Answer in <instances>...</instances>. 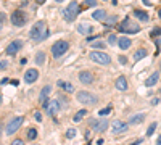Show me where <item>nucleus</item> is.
I'll use <instances>...</instances> for the list:
<instances>
[{"label": "nucleus", "mask_w": 161, "mask_h": 145, "mask_svg": "<svg viewBox=\"0 0 161 145\" xmlns=\"http://www.w3.org/2000/svg\"><path fill=\"white\" fill-rule=\"evenodd\" d=\"M103 2H105V0H103Z\"/></svg>", "instance_id": "603ef678"}, {"label": "nucleus", "mask_w": 161, "mask_h": 145, "mask_svg": "<svg viewBox=\"0 0 161 145\" xmlns=\"http://www.w3.org/2000/svg\"><path fill=\"white\" fill-rule=\"evenodd\" d=\"M21 47H23V42L21 40H13L10 45L6 47V55H16L21 50Z\"/></svg>", "instance_id": "f8f14e48"}, {"label": "nucleus", "mask_w": 161, "mask_h": 145, "mask_svg": "<svg viewBox=\"0 0 161 145\" xmlns=\"http://www.w3.org/2000/svg\"><path fill=\"white\" fill-rule=\"evenodd\" d=\"M79 3L78 2H71L65 10H63V16H65L66 21H74L76 18H78V14H79Z\"/></svg>", "instance_id": "f03ea898"}, {"label": "nucleus", "mask_w": 161, "mask_h": 145, "mask_svg": "<svg viewBox=\"0 0 161 145\" xmlns=\"http://www.w3.org/2000/svg\"><path fill=\"white\" fill-rule=\"evenodd\" d=\"M34 118H36V121H39V122H40V121H42V114H40V113L37 111L36 114H34Z\"/></svg>", "instance_id": "c9c22d12"}, {"label": "nucleus", "mask_w": 161, "mask_h": 145, "mask_svg": "<svg viewBox=\"0 0 161 145\" xmlns=\"http://www.w3.org/2000/svg\"><path fill=\"white\" fill-rule=\"evenodd\" d=\"M159 92H161V89H159Z\"/></svg>", "instance_id": "3c124183"}, {"label": "nucleus", "mask_w": 161, "mask_h": 145, "mask_svg": "<svg viewBox=\"0 0 161 145\" xmlns=\"http://www.w3.org/2000/svg\"><path fill=\"white\" fill-rule=\"evenodd\" d=\"M90 45H92L94 48H103V50H105L107 44H105L103 40H94V42H90Z\"/></svg>", "instance_id": "393cba45"}, {"label": "nucleus", "mask_w": 161, "mask_h": 145, "mask_svg": "<svg viewBox=\"0 0 161 145\" xmlns=\"http://www.w3.org/2000/svg\"><path fill=\"white\" fill-rule=\"evenodd\" d=\"M50 92H52V87H50V85H45L44 89L40 90V93H39V102H40V103H45V102H47V97L50 95Z\"/></svg>", "instance_id": "dca6fc26"}, {"label": "nucleus", "mask_w": 161, "mask_h": 145, "mask_svg": "<svg viewBox=\"0 0 161 145\" xmlns=\"http://www.w3.org/2000/svg\"><path fill=\"white\" fill-rule=\"evenodd\" d=\"M145 119V114L139 113V114H134L132 118H129V124H139V122H142Z\"/></svg>", "instance_id": "aec40b11"}, {"label": "nucleus", "mask_w": 161, "mask_h": 145, "mask_svg": "<svg viewBox=\"0 0 161 145\" xmlns=\"http://www.w3.org/2000/svg\"><path fill=\"white\" fill-rule=\"evenodd\" d=\"M159 34H161V29L156 27V29H153V31H151V37H155V35H159Z\"/></svg>", "instance_id": "2f4dec72"}, {"label": "nucleus", "mask_w": 161, "mask_h": 145, "mask_svg": "<svg viewBox=\"0 0 161 145\" xmlns=\"http://www.w3.org/2000/svg\"><path fill=\"white\" fill-rule=\"evenodd\" d=\"M95 3H97L95 0H86V5H87V6H94Z\"/></svg>", "instance_id": "f704fd0d"}, {"label": "nucleus", "mask_w": 161, "mask_h": 145, "mask_svg": "<svg viewBox=\"0 0 161 145\" xmlns=\"http://www.w3.org/2000/svg\"><path fill=\"white\" fill-rule=\"evenodd\" d=\"M147 56V50L145 48H140V50H137V52L134 53V60L139 61V60H142V58Z\"/></svg>", "instance_id": "5701e85b"}, {"label": "nucleus", "mask_w": 161, "mask_h": 145, "mask_svg": "<svg viewBox=\"0 0 161 145\" xmlns=\"http://www.w3.org/2000/svg\"><path fill=\"white\" fill-rule=\"evenodd\" d=\"M36 61H37L39 64L44 63V61H45V53H44V52H39V53L36 55Z\"/></svg>", "instance_id": "cd10ccee"}, {"label": "nucleus", "mask_w": 161, "mask_h": 145, "mask_svg": "<svg viewBox=\"0 0 161 145\" xmlns=\"http://www.w3.org/2000/svg\"><path fill=\"white\" fill-rule=\"evenodd\" d=\"M111 126H113V134H121V132H126V130H127L129 122H123L119 119H115Z\"/></svg>", "instance_id": "9b49d317"}, {"label": "nucleus", "mask_w": 161, "mask_h": 145, "mask_svg": "<svg viewBox=\"0 0 161 145\" xmlns=\"http://www.w3.org/2000/svg\"><path fill=\"white\" fill-rule=\"evenodd\" d=\"M134 14L142 21H148V14H147L145 11H142V10H134Z\"/></svg>", "instance_id": "b1692460"}, {"label": "nucleus", "mask_w": 161, "mask_h": 145, "mask_svg": "<svg viewBox=\"0 0 161 145\" xmlns=\"http://www.w3.org/2000/svg\"><path fill=\"white\" fill-rule=\"evenodd\" d=\"M44 108H45V111L50 114V116H55V114L60 113L61 103H60L58 100H47L45 103H44Z\"/></svg>", "instance_id": "423d86ee"}, {"label": "nucleus", "mask_w": 161, "mask_h": 145, "mask_svg": "<svg viewBox=\"0 0 161 145\" xmlns=\"http://www.w3.org/2000/svg\"><path fill=\"white\" fill-rule=\"evenodd\" d=\"M158 102H159L158 98H153V100H151V105H158Z\"/></svg>", "instance_id": "ea45409f"}, {"label": "nucleus", "mask_w": 161, "mask_h": 145, "mask_svg": "<svg viewBox=\"0 0 161 145\" xmlns=\"http://www.w3.org/2000/svg\"><path fill=\"white\" fill-rule=\"evenodd\" d=\"M108 113H111V106H107V108H103V110H100V111H99L100 118H103V116H107Z\"/></svg>", "instance_id": "c756f323"}, {"label": "nucleus", "mask_w": 161, "mask_h": 145, "mask_svg": "<svg viewBox=\"0 0 161 145\" xmlns=\"http://www.w3.org/2000/svg\"><path fill=\"white\" fill-rule=\"evenodd\" d=\"M159 16H161V10H159Z\"/></svg>", "instance_id": "09e8293b"}, {"label": "nucleus", "mask_w": 161, "mask_h": 145, "mask_svg": "<svg viewBox=\"0 0 161 145\" xmlns=\"http://www.w3.org/2000/svg\"><path fill=\"white\" fill-rule=\"evenodd\" d=\"M143 3H145V5H151V3L148 2V0H143Z\"/></svg>", "instance_id": "37998d69"}, {"label": "nucleus", "mask_w": 161, "mask_h": 145, "mask_svg": "<svg viewBox=\"0 0 161 145\" xmlns=\"http://www.w3.org/2000/svg\"><path fill=\"white\" fill-rule=\"evenodd\" d=\"M156 145H161V134H159V137H158V140H156Z\"/></svg>", "instance_id": "a19ab883"}, {"label": "nucleus", "mask_w": 161, "mask_h": 145, "mask_svg": "<svg viewBox=\"0 0 161 145\" xmlns=\"http://www.w3.org/2000/svg\"><path fill=\"white\" fill-rule=\"evenodd\" d=\"M76 135V129H68V132H66V137L68 139H71V137Z\"/></svg>", "instance_id": "7c9ffc66"}, {"label": "nucleus", "mask_w": 161, "mask_h": 145, "mask_svg": "<svg viewBox=\"0 0 161 145\" xmlns=\"http://www.w3.org/2000/svg\"><path fill=\"white\" fill-rule=\"evenodd\" d=\"M45 2V0H37V3H44Z\"/></svg>", "instance_id": "c03bdc74"}, {"label": "nucleus", "mask_w": 161, "mask_h": 145, "mask_svg": "<svg viewBox=\"0 0 161 145\" xmlns=\"http://www.w3.org/2000/svg\"><path fill=\"white\" fill-rule=\"evenodd\" d=\"M158 81H159V72H153V74H150L148 77L145 79V85L151 87V85H155Z\"/></svg>", "instance_id": "f3484780"}, {"label": "nucleus", "mask_w": 161, "mask_h": 145, "mask_svg": "<svg viewBox=\"0 0 161 145\" xmlns=\"http://www.w3.org/2000/svg\"><path fill=\"white\" fill-rule=\"evenodd\" d=\"M11 24L16 26V27H21V26L26 24V16L21 10H16V11L11 13Z\"/></svg>", "instance_id": "1a4fd4ad"}, {"label": "nucleus", "mask_w": 161, "mask_h": 145, "mask_svg": "<svg viewBox=\"0 0 161 145\" xmlns=\"http://www.w3.org/2000/svg\"><path fill=\"white\" fill-rule=\"evenodd\" d=\"M13 145H24V142L21 139H16V140H13Z\"/></svg>", "instance_id": "e433bc0d"}, {"label": "nucleus", "mask_w": 161, "mask_h": 145, "mask_svg": "<svg viewBox=\"0 0 161 145\" xmlns=\"http://www.w3.org/2000/svg\"><path fill=\"white\" fill-rule=\"evenodd\" d=\"M115 21H116V16H111V18H108V19H107V24H108V26H111V24L115 23Z\"/></svg>", "instance_id": "473e14b6"}, {"label": "nucleus", "mask_w": 161, "mask_h": 145, "mask_svg": "<svg viewBox=\"0 0 161 145\" xmlns=\"http://www.w3.org/2000/svg\"><path fill=\"white\" fill-rule=\"evenodd\" d=\"M119 61H121L123 64H126V63H127V58H126V56H123V55H121V56H119Z\"/></svg>", "instance_id": "4c0bfd02"}, {"label": "nucleus", "mask_w": 161, "mask_h": 145, "mask_svg": "<svg viewBox=\"0 0 161 145\" xmlns=\"http://www.w3.org/2000/svg\"><path fill=\"white\" fill-rule=\"evenodd\" d=\"M111 2H113V5H116V3H118V0H111Z\"/></svg>", "instance_id": "49530a36"}, {"label": "nucleus", "mask_w": 161, "mask_h": 145, "mask_svg": "<svg viewBox=\"0 0 161 145\" xmlns=\"http://www.w3.org/2000/svg\"><path fill=\"white\" fill-rule=\"evenodd\" d=\"M116 89H118V90H121V92L127 90V81H126V77H124V76H119V77L116 79Z\"/></svg>", "instance_id": "a211bd4d"}, {"label": "nucleus", "mask_w": 161, "mask_h": 145, "mask_svg": "<svg viewBox=\"0 0 161 145\" xmlns=\"http://www.w3.org/2000/svg\"><path fill=\"white\" fill-rule=\"evenodd\" d=\"M86 114H87V110H81V111H78V114H76L74 118H73V119H74V122H79V121H81Z\"/></svg>", "instance_id": "a878e982"}, {"label": "nucleus", "mask_w": 161, "mask_h": 145, "mask_svg": "<svg viewBox=\"0 0 161 145\" xmlns=\"http://www.w3.org/2000/svg\"><path fill=\"white\" fill-rule=\"evenodd\" d=\"M8 64H6V61H0V69H5Z\"/></svg>", "instance_id": "58836bf2"}, {"label": "nucleus", "mask_w": 161, "mask_h": 145, "mask_svg": "<svg viewBox=\"0 0 161 145\" xmlns=\"http://www.w3.org/2000/svg\"><path fill=\"white\" fill-rule=\"evenodd\" d=\"M92 16L95 19H99V21H103V19H107V11L105 10H97V11L92 13Z\"/></svg>", "instance_id": "412c9836"}, {"label": "nucleus", "mask_w": 161, "mask_h": 145, "mask_svg": "<svg viewBox=\"0 0 161 145\" xmlns=\"http://www.w3.org/2000/svg\"><path fill=\"white\" fill-rule=\"evenodd\" d=\"M69 48V44L66 40H57L52 45V55L55 58H60L61 55H65L66 53V50Z\"/></svg>", "instance_id": "20e7f679"}, {"label": "nucleus", "mask_w": 161, "mask_h": 145, "mask_svg": "<svg viewBox=\"0 0 161 145\" xmlns=\"http://www.w3.org/2000/svg\"><path fill=\"white\" fill-rule=\"evenodd\" d=\"M156 44H158V45H161V39H158V40H156Z\"/></svg>", "instance_id": "a18cd8bd"}, {"label": "nucleus", "mask_w": 161, "mask_h": 145, "mask_svg": "<svg viewBox=\"0 0 161 145\" xmlns=\"http://www.w3.org/2000/svg\"><path fill=\"white\" fill-rule=\"evenodd\" d=\"M139 143H142V140H135L134 143H131V145H139Z\"/></svg>", "instance_id": "79ce46f5"}, {"label": "nucleus", "mask_w": 161, "mask_h": 145, "mask_svg": "<svg viewBox=\"0 0 161 145\" xmlns=\"http://www.w3.org/2000/svg\"><path fill=\"white\" fill-rule=\"evenodd\" d=\"M118 45H119L121 50H127L131 47V39L129 37H119L118 39Z\"/></svg>", "instance_id": "6ab92c4d"}, {"label": "nucleus", "mask_w": 161, "mask_h": 145, "mask_svg": "<svg viewBox=\"0 0 161 145\" xmlns=\"http://www.w3.org/2000/svg\"><path fill=\"white\" fill-rule=\"evenodd\" d=\"M90 60L94 63H99V64H103V66H107V64L111 63V58L108 53H103V52H90Z\"/></svg>", "instance_id": "39448f33"}, {"label": "nucleus", "mask_w": 161, "mask_h": 145, "mask_svg": "<svg viewBox=\"0 0 161 145\" xmlns=\"http://www.w3.org/2000/svg\"><path fill=\"white\" fill-rule=\"evenodd\" d=\"M36 137H37V130L34 127H31L29 130H27V140H34Z\"/></svg>", "instance_id": "bb28decb"}, {"label": "nucleus", "mask_w": 161, "mask_h": 145, "mask_svg": "<svg viewBox=\"0 0 161 145\" xmlns=\"http://www.w3.org/2000/svg\"><path fill=\"white\" fill-rule=\"evenodd\" d=\"M57 2H63V0H57Z\"/></svg>", "instance_id": "de8ad7c7"}, {"label": "nucleus", "mask_w": 161, "mask_h": 145, "mask_svg": "<svg viewBox=\"0 0 161 145\" xmlns=\"http://www.w3.org/2000/svg\"><path fill=\"white\" fill-rule=\"evenodd\" d=\"M90 126L94 127L95 132H103L105 129L108 127V121L107 119H90Z\"/></svg>", "instance_id": "9d476101"}, {"label": "nucleus", "mask_w": 161, "mask_h": 145, "mask_svg": "<svg viewBox=\"0 0 161 145\" xmlns=\"http://www.w3.org/2000/svg\"><path fill=\"white\" fill-rule=\"evenodd\" d=\"M58 85H61L63 89H65L68 93H71V92H74V87H73V84L71 82H63V81H60L58 82Z\"/></svg>", "instance_id": "4be33fe9"}, {"label": "nucleus", "mask_w": 161, "mask_h": 145, "mask_svg": "<svg viewBox=\"0 0 161 145\" xmlns=\"http://www.w3.org/2000/svg\"><path fill=\"white\" fill-rule=\"evenodd\" d=\"M79 81H81L82 84H86V85L92 84V82H94L92 72H90V71H81V72H79Z\"/></svg>", "instance_id": "4468645a"}, {"label": "nucleus", "mask_w": 161, "mask_h": 145, "mask_svg": "<svg viewBox=\"0 0 161 145\" xmlns=\"http://www.w3.org/2000/svg\"><path fill=\"white\" fill-rule=\"evenodd\" d=\"M37 77H39V71H37V69H34V68H31V69H27V71H26V74H24V81H26L27 84H32V82H36V81H37Z\"/></svg>", "instance_id": "ddd939ff"}, {"label": "nucleus", "mask_w": 161, "mask_h": 145, "mask_svg": "<svg viewBox=\"0 0 161 145\" xmlns=\"http://www.w3.org/2000/svg\"><path fill=\"white\" fill-rule=\"evenodd\" d=\"M0 127H2V124H0Z\"/></svg>", "instance_id": "8fccbe9b"}, {"label": "nucleus", "mask_w": 161, "mask_h": 145, "mask_svg": "<svg viewBox=\"0 0 161 145\" xmlns=\"http://www.w3.org/2000/svg\"><path fill=\"white\" fill-rule=\"evenodd\" d=\"M158 127V124L156 122H151V124L148 126V129H147V135H151L153 132H155V129Z\"/></svg>", "instance_id": "c85d7f7f"}, {"label": "nucleus", "mask_w": 161, "mask_h": 145, "mask_svg": "<svg viewBox=\"0 0 161 145\" xmlns=\"http://www.w3.org/2000/svg\"><path fill=\"white\" fill-rule=\"evenodd\" d=\"M108 42H110V44H115V42H116V35H115V34H111L110 37H108Z\"/></svg>", "instance_id": "72a5a7b5"}, {"label": "nucleus", "mask_w": 161, "mask_h": 145, "mask_svg": "<svg viewBox=\"0 0 161 145\" xmlns=\"http://www.w3.org/2000/svg\"><path fill=\"white\" fill-rule=\"evenodd\" d=\"M76 97H78V102L82 105H95L97 103V97L89 92H78Z\"/></svg>", "instance_id": "0eeeda50"}, {"label": "nucleus", "mask_w": 161, "mask_h": 145, "mask_svg": "<svg viewBox=\"0 0 161 145\" xmlns=\"http://www.w3.org/2000/svg\"><path fill=\"white\" fill-rule=\"evenodd\" d=\"M119 31L121 32H127V34H137L139 31H140V26L135 24L134 21H131L129 18H126L119 24Z\"/></svg>", "instance_id": "7ed1b4c3"}, {"label": "nucleus", "mask_w": 161, "mask_h": 145, "mask_svg": "<svg viewBox=\"0 0 161 145\" xmlns=\"http://www.w3.org/2000/svg\"><path fill=\"white\" fill-rule=\"evenodd\" d=\"M92 31H94V27L90 26L89 23H81V24H78V32H81V34L90 35V34H92Z\"/></svg>", "instance_id": "2eb2a0df"}, {"label": "nucleus", "mask_w": 161, "mask_h": 145, "mask_svg": "<svg viewBox=\"0 0 161 145\" xmlns=\"http://www.w3.org/2000/svg\"><path fill=\"white\" fill-rule=\"evenodd\" d=\"M48 37V27L45 24V21H37L31 29V39L34 42H42Z\"/></svg>", "instance_id": "f257e3e1"}, {"label": "nucleus", "mask_w": 161, "mask_h": 145, "mask_svg": "<svg viewBox=\"0 0 161 145\" xmlns=\"http://www.w3.org/2000/svg\"><path fill=\"white\" fill-rule=\"evenodd\" d=\"M23 121H24V118L23 116H16V118H13L8 124H6V134H13V132H16V130L21 127V124H23Z\"/></svg>", "instance_id": "6e6552de"}]
</instances>
